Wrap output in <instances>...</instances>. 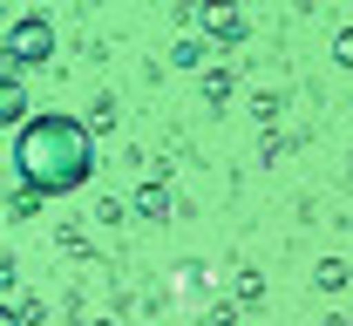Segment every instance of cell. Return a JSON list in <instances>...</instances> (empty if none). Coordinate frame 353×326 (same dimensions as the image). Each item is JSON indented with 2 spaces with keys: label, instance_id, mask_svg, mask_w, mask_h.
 <instances>
[{
  "label": "cell",
  "instance_id": "6da1fadb",
  "mask_svg": "<svg viewBox=\"0 0 353 326\" xmlns=\"http://www.w3.org/2000/svg\"><path fill=\"white\" fill-rule=\"evenodd\" d=\"M14 170L28 177L34 197H68L95 170V143L75 116H28L14 136Z\"/></svg>",
  "mask_w": 353,
  "mask_h": 326
},
{
  "label": "cell",
  "instance_id": "7a4b0ae2",
  "mask_svg": "<svg viewBox=\"0 0 353 326\" xmlns=\"http://www.w3.org/2000/svg\"><path fill=\"white\" fill-rule=\"evenodd\" d=\"M48 48H54L48 21H21V28L7 34V54H14V61H48Z\"/></svg>",
  "mask_w": 353,
  "mask_h": 326
},
{
  "label": "cell",
  "instance_id": "3957f363",
  "mask_svg": "<svg viewBox=\"0 0 353 326\" xmlns=\"http://www.w3.org/2000/svg\"><path fill=\"white\" fill-rule=\"evenodd\" d=\"M28 116V95H21V82H0V130L7 123H21Z\"/></svg>",
  "mask_w": 353,
  "mask_h": 326
},
{
  "label": "cell",
  "instance_id": "277c9868",
  "mask_svg": "<svg viewBox=\"0 0 353 326\" xmlns=\"http://www.w3.org/2000/svg\"><path fill=\"white\" fill-rule=\"evenodd\" d=\"M340 61H353V34H347V41H340Z\"/></svg>",
  "mask_w": 353,
  "mask_h": 326
}]
</instances>
